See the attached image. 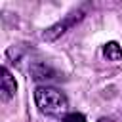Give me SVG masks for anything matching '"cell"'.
Segmentation results:
<instances>
[{"mask_svg": "<svg viewBox=\"0 0 122 122\" xmlns=\"http://www.w3.org/2000/svg\"><path fill=\"white\" fill-rule=\"evenodd\" d=\"M34 103H36V109L50 118H59L63 114L67 116V111H69L67 95L51 86H38L34 90Z\"/></svg>", "mask_w": 122, "mask_h": 122, "instance_id": "cell-1", "label": "cell"}, {"mask_svg": "<svg viewBox=\"0 0 122 122\" xmlns=\"http://www.w3.org/2000/svg\"><path fill=\"white\" fill-rule=\"evenodd\" d=\"M82 17H84V11H82V10L71 11V13L65 15L61 21H57V23L51 25V27H48V29L42 32V40H46V42H53V40H57V38L63 36L67 30H71L76 23H80Z\"/></svg>", "mask_w": 122, "mask_h": 122, "instance_id": "cell-2", "label": "cell"}, {"mask_svg": "<svg viewBox=\"0 0 122 122\" xmlns=\"http://www.w3.org/2000/svg\"><path fill=\"white\" fill-rule=\"evenodd\" d=\"M0 99L6 103V101H10L13 95H15V92H17V82H15V78H13V74L10 72V69L8 67H2V71H0Z\"/></svg>", "mask_w": 122, "mask_h": 122, "instance_id": "cell-3", "label": "cell"}, {"mask_svg": "<svg viewBox=\"0 0 122 122\" xmlns=\"http://www.w3.org/2000/svg\"><path fill=\"white\" fill-rule=\"evenodd\" d=\"M30 76L36 82H50L57 78V71L46 61H34L30 65Z\"/></svg>", "mask_w": 122, "mask_h": 122, "instance_id": "cell-4", "label": "cell"}, {"mask_svg": "<svg viewBox=\"0 0 122 122\" xmlns=\"http://www.w3.org/2000/svg\"><path fill=\"white\" fill-rule=\"evenodd\" d=\"M103 55H105L109 61H118V59H122V46H120L118 42L111 40V42H107V44L103 46Z\"/></svg>", "mask_w": 122, "mask_h": 122, "instance_id": "cell-5", "label": "cell"}, {"mask_svg": "<svg viewBox=\"0 0 122 122\" xmlns=\"http://www.w3.org/2000/svg\"><path fill=\"white\" fill-rule=\"evenodd\" d=\"M63 122H86V116L80 114V112H69L63 118Z\"/></svg>", "mask_w": 122, "mask_h": 122, "instance_id": "cell-6", "label": "cell"}, {"mask_svg": "<svg viewBox=\"0 0 122 122\" xmlns=\"http://www.w3.org/2000/svg\"><path fill=\"white\" fill-rule=\"evenodd\" d=\"M97 122H111V120H109V118H99Z\"/></svg>", "mask_w": 122, "mask_h": 122, "instance_id": "cell-7", "label": "cell"}]
</instances>
